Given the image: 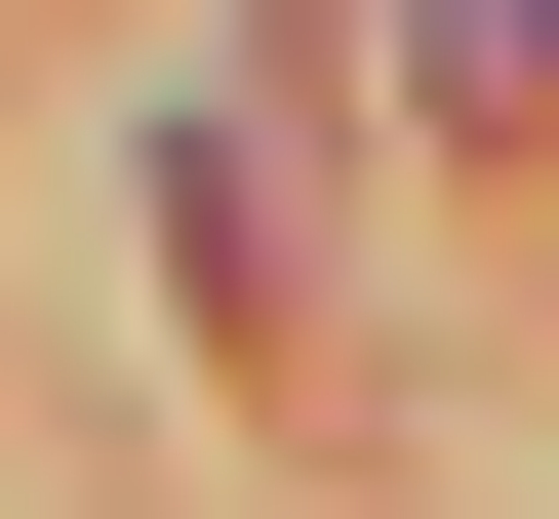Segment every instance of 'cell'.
Listing matches in <instances>:
<instances>
[{
    "mask_svg": "<svg viewBox=\"0 0 559 519\" xmlns=\"http://www.w3.org/2000/svg\"><path fill=\"white\" fill-rule=\"evenodd\" d=\"M400 81H440V161H559V0H400Z\"/></svg>",
    "mask_w": 559,
    "mask_h": 519,
    "instance_id": "obj_1",
    "label": "cell"
}]
</instances>
